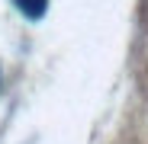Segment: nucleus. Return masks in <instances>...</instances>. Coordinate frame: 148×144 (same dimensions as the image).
<instances>
[{
  "label": "nucleus",
  "instance_id": "obj_2",
  "mask_svg": "<svg viewBox=\"0 0 148 144\" xmlns=\"http://www.w3.org/2000/svg\"><path fill=\"white\" fill-rule=\"evenodd\" d=\"M0 80H3V74H0Z\"/></svg>",
  "mask_w": 148,
  "mask_h": 144
},
{
  "label": "nucleus",
  "instance_id": "obj_1",
  "mask_svg": "<svg viewBox=\"0 0 148 144\" xmlns=\"http://www.w3.org/2000/svg\"><path fill=\"white\" fill-rule=\"evenodd\" d=\"M13 7L26 16V19L39 22V19L45 16V10H48V0H13Z\"/></svg>",
  "mask_w": 148,
  "mask_h": 144
}]
</instances>
